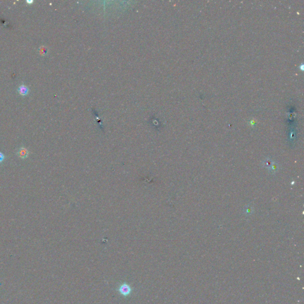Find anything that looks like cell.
<instances>
[{
    "instance_id": "5b68a950",
    "label": "cell",
    "mask_w": 304,
    "mask_h": 304,
    "mask_svg": "<svg viewBox=\"0 0 304 304\" xmlns=\"http://www.w3.org/2000/svg\"><path fill=\"white\" fill-rule=\"evenodd\" d=\"M5 159H6V156L4 155V154L2 152H0V164L4 161Z\"/></svg>"
},
{
    "instance_id": "8992f818",
    "label": "cell",
    "mask_w": 304,
    "mask_h": 304,
    "mask_svg": "<svg viewBox=\"0 0 304 304\" xmlns=\"http://www.w3.org/2000/svg\"><path fill=\"white\" fill-rule=\"evenodd\" d=\"M27 2H28V3H32V2H33V1H27Z\"/></svg>"
},
{
    "instance_id": "6da1fadb",
    "label": "cell",
    "mask_w": 304,
    "mask_h": 304,
    "mask_svg": "<svg viewBox=\"0 0 304 304\" xmlns=\"http://www.w3.org/2000/svg\"><path fill=\"white\" fill-rule=\"evenodd\" d=\"M16 155L19 157L24 160L28 157V156L29 155V151L26 147L21 146L17 150L16 152Z\"/></svg>"
},
{
    "instance_id": "7a4b0ae2",
    "label": "cell",
    "mask_w": 304,
    "mask_h": 304,
    "mask_svg": "<svg viewBox=\"0 0 304 304\" xmlns=\"http://www.w3.org/2000/svg\"><path fill=\"white\" fill-rule=\"evenodd\" d=\"M119 291H120V293L122 294V295L127 296V295H129L131 292V288L128 284H122L121 286H120V288L119 289Z\"/></svg>"
},
{
    "instance_id": "3957f363",
    "label": "cell",
    "mask_w": 304,
    "mask_h": 304,
    "mask_svg": "<svg viewBox=\"0 0 304 304\" xmlns=\"http://www.w3.org/2000/svg\"><path fill=\"white\" fill-rule=\"evenodd\" d=\"M18 93L22 96H26L29 93V88L25 84H21L17 88Z\"/></svg>"
},
{
    "instance_id": "277c9868",
    "label": "cell",
    "mask_w": 304,
    "mask_h": 304,
    "mask_svg": "<svg viewBox=\"0 0 304 304\" xmlns=\"http://www.w3.org/2000/svg\"><path fill=\"white\" fill-rule=\"evenodd\" d=\"M47 49L46 48H40V49H39V53H40V54L42 55H43L47 54Z\"/></svg>"
}]
</instances>
